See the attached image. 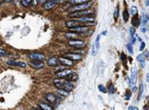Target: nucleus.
Listing matches in <instances>:
<instances>
[{
    "label": "nucleus",
    "mask_w": 149,
    "mask_h": 110,
    "mask_svg": "<svg viewBox=\"0 0 149 110\" xmlns=\"http://www.w3.org/2000/svg\"><path fill=\"white\" fill-rule=\"evenodd\" d=\"M65 36L68 38L69 40H75V39H77V37H78V34L73 33V32H68V33L65 34Z\"/></svg>",
    "instance_id": "obj_18"
},
{
    "label": "nucleus",
    "mask_w": 149,
    "mask_h": 110,
    "mask_svg": "<svg viewBox=\"0 0 149 110\" xmlns=\"http://www.w3.org/2000/svg\"><path fill=\"white\" fill-rule=\"evenodd\" d=\"M145 5H146V6H149V0H147V1H145Z\"/></svg>",
    "instance_id": "obj_41"
},
{
    "label": "nucleus",
    "mask_w": 149,
    "mask_h": 110,
    "mask_svg": "<svg viewBox=\"0 0 149 110\" xmlns=\"http://www.w3.org/2000/svg\"><path fill=\"white\" fill-rule=\"evenodd\" d=\"M28 58L31 61H39V62H42L44 60V55L43 54H40V53H31L28 55Z\"/></svg>",
    "instance_id": "obj_4"
},
{
    "label": "nucleus",
    "mask_w": 149,
    "mask_h": 110,
    "mask_svg": "<svg viewBox=\"0 0 149 110\" xmlns=\"http://www.w3.org/2000/svg\"><path fill=\"white\" fill-rule=\"evenodd\" d=\"M45 99L47 100V102H50V104H52V105L58 103V97H57V95H55V94H51V93L46 94L45 95Z\"/></svg>",
    "instance_id": "obj_8"
},
{
    "label": "nucleus",
    "mask_w": 149,
    "mask_h": 110,
    "mask_svg": "<svg viewBox=\"0 0 149 110\" xmlns=\"http://www.w3.org/2000/svg\"><path fill=\"white\" fill-rule=\"evenodd\" d=\"M137 91V87L136 86H134V88H133V92H136Z\"/></svg>",
    "instance_id": "obj_43"
},
{
    "label": "nucleus",
    "mask_w": 149,
    "mask_h": 110,
    "mask_svg": "<svg viewBox=\"0 0 149 110\" xmlns=\"http://www.w3.org/2000/svg\"><path fill=\"white\" fill-rule=\"evenodd\" d=\"M65 57H67V59H69L71 61H80L82 59V56L80 54H75V53H68L66 54Z\"/></svg>",
    "instance_id": "obj_9"
},
{
    "label": "nucleus",
    "mask_w": 149,
    "mask_h": 110,
    "mask_svg": "<svg viewBox=\"0 0 149 110\" xmlns=\"http://www.w3.org/2000/svg\"><path fill=\"white\" fill-rule=\"evenodd\" d=\"M71 73H73L72 70H70V69H64V70H61V71H57L56 74H57V76L59 78H67Z\"/></svg>",
    "instance_id": "obj_7"
},
{
    "label": "nucleus",
    "mask_w": 149,
    "mask_h": 110,
    "mask_svg": "<svg viewBox=\"0 0 149 110\" xmlns=\"http://www.w3.org/2000/svg\"><path fill=\"white\" fill-rule=\"evenodd\" d=\"M66 26L70 29H73V28H76V27L78 26H82V24H80L78 22H76V21H74V20H71V21H67L66 22Z\"/></svg>",
    "instance_id": "obj_12"
},
{
    "label": "nucleus",
    "mask_w": 149,
    "mask_h": 110,
    "mask_svg": "<svg viewBox=\"0 0 149 110\" xmlns=\"http://www.w3.org/2000/svg\"><path fill=\"white\" fill-rule=\"evenodd\" d=\"M144 49H145V42H144V41H142L141 44H140V51H141V52H143Z\"/></svg>",
    "instance_id": "obj_35"
},
{
    "label": "nucleus",
    "mask_w": 149,
    "mask_h": 110,
    "mask_svg": "<svg viewBox=\"0 0 149 110\" xmlns=\"http://www.w3.org/2000/svg\"><path fill=\"white\" fill-rule=\"evenodd\" d=\"M143 91H144V85L143 84H140V94H139V99L138 100L141 99V96H142V94H143Z\"/></svg>",
    "instance_id": "obj_34"
},
{
    "label": "nucleus",
    "mask_w": 149,
    "mask_h": 110,
    "mask_svg": "<svg viewBox=\"0 0 149 110\" xmlns=\"http://www.w3.org/2000/svg\"><path fill=\"white\" fill-rule=\"evenodd\" d=\"M30 66L34 69H42L44 67L43 62H39V61H31L30 62Z\"/></svg>",
    "instance_id": "obj_10"
},
{
    "label": "nucleus",
    "mask_w": 149,
    "mask_h": 110,
    "mask_svg": "<svg viewBox=\"0 0 149 110\" xmlns=\"http://www.w3.org/2000/svg\"><path fill=\"white\" fill-rule=\"evenodd\" d=\"M118 15H119V9H118V6L114 10V20H117L118 19Z\"/></svg>",
    "instance_id": "obj_31"
},
{
    "label": "nucleus",
    "mask_w": 149,
    "mask_h": 110,
    "mask_svg": "<svg viewBox=\"0 0 149 110\" xmlns=\"http://www.w3.org/2000/svg\"><path fill=\"white\" fill-rule=\"evenodd\" d=\"M37 3H38V2H37V1H33V2H32V4H35V5H36V4H37Z\"/></svg>",
    "instance_id": "obj_46"
},
{
    "label": "nucleus",
    "mask_w": 149,
    "mask_h": 110,
    "mask_svg": "<svg viewBox=\"0 0 149 110\" xmlns=\"http://www.w3.org/2000/svg\"><path fill=\"white\" fill-rule=\"evenodd\" d=\"M149 21V17L147 15H143L141 18V22H142V26L143 27H146L147 26V22Z\"/></svg>",
    "instance_id": "obj_22"
},
{
    "label": "nucleus",
    "mask_w": 149,
    "mask_h": 110,
    "mask_svg": "<svg viewBox=\"0 0 149 110\" xmlns=\"http://www.w3.org/2000/svg\"><path fill=\"white\" fill-rule=\"evenodd\" d=\"M100 37H101V35H98V36H97V38H96V42H95V46H96V49H97V50L100 47V43H99V41H100Z\"/></svg>",
    "instance_id": "obj_29"
},
{
    "label": "nucleus",
    "mask_w": 149,
    "mask_h": 110,
    "mask_svg": "<svg viewBox=\"0 0 149 110\" xmlns=\"http://www.w3.org/2000/svg\"><path fill=\"white\" fill-rule=\"evenodd\" d=\"M141 31L143 32V33H145V32H146V28H145V27H142V28H141Z\"/></svg>",
    "instance_id": "obj_40"
},
{
    "label": "nucleus",
    "mask_w": 149,
    "mask_h": 110,
    "mask_svg": "<svg viewBox=\"0 0 149 110\" xmlns=\"http://www.w3.org/2000/svg\"><path fill=\"white\" fill-rule=\"evenodd\" d=\"M68 44L72 47H77V49H81V47H84L85 43L83 40L81 39H75V40H68Z\"/></svg>",
    "instance_id": "obj_3"
},
{
    "label": "nucleus",
    "mask_w": 149,
    "mask_h": 110,
    "mask_svg": "<svg viewBox=\"0 0 149 110\" xmlns=\"http://www.w3.org/2000/svg\"><path fill=\"white\" fill-rule=\"evenodd\" d=\"M126 47H127L128 52H130V54H133V53H134V51H133V45H132V43H127V44H126Z\"/></svg>",
    "instance_id": "obj_33"
},
{
    "label": "nucleus",
    "mask_w": 149,
    "mask_h": 110,
    "mask_svg": "<svg viewBox=\"0 0 149 110\" xmlns=\"http://www.w3.org/2000/svg\"><path fill=\"white\" fill-rule=\"evenodd\" d=\"M59 61H60V63H62L64 66H65V65L73 66V61H71V60H69V59H67V58L62 57V58H60V59H59Z\"/></svg>",
    "instance_id": "obj_16"
},
{
    "label": "nucleus",
    "mask_w": 149,
    "mask_h": 110,
    "mask_svg": "<svg viewBox=\"0 0 149 110\" xmlns=\"http://www.w3.org/2000/svg\"><path fill=\"white\" fill-rule=\"evenodd\" d=\"M74 88V84L70 81H65L64 83V86H63V90L67 91V92H71L72 90Z\"/></svg>",
    "instance_id": "obj_15"
},
{
    "label": "nucleus",
    "mask_w": 149,
    "mask_h": 110,
    "mask_svg": "<svg viewBox=\"0 0 149 110\" xmlns=\"http://www.w3.org/2000/svg\"><path fill=\"white\" fill-rule=\"evenodd\" d=\"M59 92V94H60V96H64V97H66V96H68L69 95V92H67V91H65V90H63V88H61V90H59L58 91Z\"/></svg>",
    "instance_id": "obj_25"
},
{
    "label": "nucleus",
    "mask_w": 149,
    "mask_h": 110,
    "mask_svg": "<svg viewBox=\"0 0 149 110\" xmlns=\"http://www.w3.org/2000/svg\"><path fill=\"white\" fill-rule=\"evenodd\" d=\"M71 32L73 33H76V34H84L86 32H89V27H85V26H78L76 28H73L70 29Z\"/></svg>",
    "instance_id": "obj_5"
},
{
    "label": "nucleus",
    "mask_w": 149,
    "mask_h": 110,
    "mask_svg": "<svg viewBox=\"0 0 149 110\" xmlns=\"http://www.w3.org/2000/svg\"><path fill=\"white\" fill-rule=\"evenodd\" d=\"M128 16H130V12H128L126 9H124V22H127V21H128V18H130Z\"/></svg>",
    "instance_id": "obj_24"
},
{
    "label": "nucleus",
    "mask_w": 149,
    "mask_h": 110,
    "mask_svg": "<svg viewBox=\"0 0 149 110\" xmlns=\"http://www.w3.org/2000/svg\"><path fill=\"white\" fill-rule=\"evenodd\" d=\"M70 16L73 17V19L75 18H83V17H89L93 16V11L86 9V10H81V11H76V12H72L70 13Z\"/></svg>",
    "instance_id": "obj_2"
},
{
    "label": "nucleus",
    "mask_w": 149,
    "mask_h": 110,
    "mask_svg": "<svg viewBox=\"0 0 149 110\" xmlns=\"http://www.w3.org/2000/svg\"><path fill=\"white\" fill-rule=\"evenodd\" d=\"M55 5H56L55 1H47V2H44L43 7H44L45 9H51Z\"/></svg>",
    "instance_id": "obj_20"
},
{
    "label": "nucleus",
    "mask_w": 149,
    "mask_h": 110,
    "mask_svg": "<svg viewBox=\"0 0 149 110\" xmlns=\"http://www.w3.org/2000/svg\"><path fill=\"white\" fill-rule=\"evenodd\" d=\"M131 95H132V93L130 92V91H125V96H124V98H125V100H130V98H131Z\"/></svg>",
    "instance_id": "obj_32"
},
{
    "label": "nucleus",
    "mask_w": 149,
    "mask_h": 110,
    "mask_svg": "<svg viewBox=\"0 0 149 110\" xmlns=\"http://www.w3.org/2000/svg\"><path fill=\"white\" fill-rule=\"evenodd\" d=\"M21 3H22L23 6H29L30 4H32V2L30 1V0H23Z\"/></svg>",
    "instance_id": "obj_30"
},
{
    "label": "nucleus",
    "mask_w": 149,
    "mask_h": 110,
    "mask_svg": "<svg viewBox=\"0 0 149 110\" xmlns=\"http://www.w3.org/2000/svg\"><path fill=\"white\" fill-rule=\"evenodd\" d=\"M130 32H131V36L133 37L135 35V33H136V32H135V28H134V27H131V28H130Z\"/></svg>",
    "instance_id": "obj_36"
},
{
    "label": "nucleus",
    "mask_w": 149,
    "mask_h": 110,
    "mask_svg": "<svg viewBox=\"0 0 149 110\" xmlns=\"http://www.w3.org/2000/svg\"><path fill=\"white\" fill-rule=\"evenodd\" d=\"M39 108H41L42 110H53L51 105L47 104V103H44V102H40L39 103Z\"/></svg>",
    "instance_id": "obj_17"
},
{
    "label": "nucleus",
    "mask_w": 149,
    "mask_h": 110,
    "mask_svg": "<svg viewBox=\"0 0 149 110\" xmlns=\"http://www.w3.org/2000/svg\"><path fill=\"white\" fill-rule=\"evenodd\" d=\"M6 64L9 66H16V67H21V68H25L27 66V64L25 62H21V61H15V60H8L6 62Z\"/></svg>",
    "instance_id": "obj_6"
},
{
    "label": "nucleus",
    "mask_w": 149,
    "mask_h": 110,
    "mask_svg": "<svg viewBox=\"0 0 149 110\" xmlns=\"http://www.w3.org/2000/svg\"><path fill=\"white\" fill-rule=\"evenodd\" d=\"M128 110H139L136 106H130V107H128Z\"/></svg>",
    "instance_id": "obj_37"
},
{
    "label": "nucleus",
    "mask_w": 149,
    "mask_h": 110,
    "mask_svg": "<svg viewBox=\"0 0 149 110\" xmlns=\"http://www.w3.org/2000/svg\"><path fill=\"white\" fill-rule=\"evenodd\" d=\"M59 63H60V61H59V59L56 58V57H50L49 60L46 61V64L49 65V66H50V67H56Z\"/></svg>",
    "instance_id": "obj_13"
},
{
    "label": "nucleus",
    "mask_w": 149,
    "mask_h": 110,
    "mask_svg": "<svg viewBox=\"0 0 149 110\" xmlns=\"http://www.w3.org/2000/svg\"><path fill=\"white\" fill-rule=\"evenodd\" d=\"M33 110H42L41 108H35V107H33Z\"/></svg>",
    "instance_id": "obj_42"
},
{
    "label": "nucleus",
    "mask_w": 149,
    "mask_h": 110,
    "mask_svg": "<svg viewBox=\"0 0 149 110\" xmlns=\"http://www.w3.org/2000/svg\"><path fill=\"white\" fill-rule=\"evenodd\" d=\"M106 34H107V31H104V32L102 33V35H106Z\"/></svg>",
    "instance_id": "obj_45"
},
{
    "label": "nucleus",
    "mask_w": 149,
    "mask_h": 110,
    "mask_svg": "<svg viewBox=\"0 0 149 110\" xmlns=\"http://www.w3.org/2000/svg\"><path fill=\"white\" fill-rule=\"evenodd\" d=\"M136 73H137L136 70H133L132 77H131V79H130V82H128V84H130V85H134L135 83H136Z\"/></svg>",
    "instance_id": "obj_21"
},
{
    "label": "nucleus",
    "mask_w": 149,
    "mask_h": 110,
    "mask_svg": "<svg viewBox=\"0 0 149 110\" xmlns=\"http://www.w3.org/2000/svg\"><path fill=\"white\" fill-rule=\"evenodd\" d=\"M137 12H138L137 6H132V7H131V13H132V15H133V16H136Z\"/></svg>",
    "instance_id": "obj_26"
},
{
    "label": "nucleus",
    "mask_w": 149,
    "mask_h": 110,
    "mask_svg": "<svg viewBox=\"0 0 149 110\" xmlns=\"http://www.w3.org/2000/svg\"><path fill=\"white\" fill-rule=\"evenodd\" d=\"M52 83H53V85L58 88V90H61V88H63L65 81L62 78H55V79L52 80Z\"/></svg>",
    "instance_id": "obj_11"
},
{
    "label": "nucleus",
    "mask_w": 149,
    "mask_h": 110,
    "mask_svg": "<svg viewBox=\"0 0 149 110\" xmlns=\"http://www.w3.org/2000/svg\"><path fill=\"white\" fill-rule=\"evenodd\" d=\"M4 55H5V52L3 50H0V56L2 57V56H4Z\"/></svg>",
    "instance_id": "obj_39"
},
{
    "label": "nucleus",
    "mask_w": 149,
    "mask_h": 110,
    "mask_svg": "<svg viewBox=\"0 0 149 110\" xmlns=\"http://www.w3.org/2000/svg\"><path fill=\"white\" fill-rule=\"evenodd\" d=\"M108 92H109L110 95H112V94L115 93V87H114L112 82H109V83H108Z\"/></svg>",
    "instance_id": "obj_23"
},
{
    "label": "nucleus",
    "mask_w": 149,
    "mask_h": 110,
    "mask_svg": "<svg viewBox=\"0 0 149 110\" xmlns=\"http://www.w3.org/2000/svg\"><path fill=\"white\" fill-rule=\"evenodd\" d=\"M98 88H99V91H100L101 93H107L106 87H105L103 84H99V85H98Z\"/></svg>",
    "instance_id": "obj_27"
},
{
    "label": "nucleus",
    "mask_w": 149,
    "mask_h": 110,
    "mask_svg": "<svg viewBox=\"0 0 149 110\" xmlns=\"http://www.w3.org/2000/svg\"><path fill=\"white\" fill-rule=\"evenodd\" d=\"M135 42H136V38H135V37L133 36V37L131 38V43L133 44V43H135Z\"/></svg>",
    "instance_id": "obj_38"
},
{
    "label": "nucleus",
    "mask_w": 149,
    "mask_h": 110,
    "mask_svg": "<svg viewBox=\"0 0 149 110\" xmlns=\"http://www.w3.org/2000/svg\"><path fill=\"white\" fill-rule=\"evenodd\" d=\"M147 82H149V73L147 74Z\"/></svg>",
    "instance_id": "obj_44"
},
{
    "label": "nucleus",
    "mask_w": 149,
    "mask_h": 110,
    "mask_svg": "<svg viewBox=\"0 0 149 110\" xmlns=\"http://www.w3.org/2000/svg\"><path fill=\"white\" fill-rule=\"evenodd\" d=\"M145 57H144V55H140V56H138V61L140 62V63H145Z\"/></svg>",
    "instance_id": "obj_28"
},
{
    "label": "nucleus",
    "mask_w": 149,
    "mask_h": 110,
    "mask_svg": "<svg viewBox=\"0 0 149 110\" xmlns=\"http://www.w3.org/2000/svg\"><path fill=\"white\" fill-rule=\"evenodd\" d=\"M78 79V75H77V73H71L68 77H67V81H70V82H72V81H76Z\"/></svg>",
    "instance_id": "obj_19"
},
{
    "label": "nucleus",
    "mask_w": 149,
    "mask_h": 110,
    "mask_svg": "<svg viewBox=\"0 0 149 110\" xmlns=\"http://www.w3.org/2000/svg\"><path fill=\"white\" fill-rule=\"evenodd\" d=\"M132 24H133V27H134V28H137V27L140 26V24H141V20H140V18H139L138 15H136V16H134V17H133V19H132Z\"/></svg>",
    "instance_id": "obj_14"
},
{
    "label": "nucleus",
    "mask_w": 149,
    "mask_h": 110,
    "mask_svg": "<svg viewBox=\"0 0 149 110\" xmlns=\"http://www.w3.org/2000/svg\"><path fill=\"white\" fill-rule=\"evenodd\" d=\"M92 3L89 1L86 3H82V4H79V5H74V6H71L70 7V13L72 12H76V11H81V10H86L87 8L91 7Z\"/></svg>",
    "instance_id": "obj_1"
}]
</instances>
